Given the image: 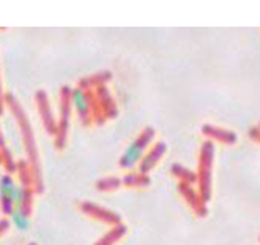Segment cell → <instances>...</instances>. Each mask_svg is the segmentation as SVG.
I'll use <instances>...</instances> for the list:
<instances>
[{
	"label": "cell",
	"instance_id": "cell-1",
	"mask_svg": "<svg viewBox=\"0 0 260 245\" xmlns=\"http://www.w3.org/2000/svg\"><path fill=\"white\" fill-rule=\"evenodd\" d=\"M5 105L9 107V110L14 115L17 125L20 129V135H22V142H23V148H25V154L28 157V165L34 172V178H35V187H37V192H42V172H40V162H39V150H37V142H35V135H34V129L32 124L28 120L27 113L23 112L22 105L19 104L12 94H5Z\"/></svg>",
	"mask_w": 260,
	"mask_h": 245
},
{
	"label": "cell",
	"instance_id": "cell-2",
	"mask_svg": "<svg viewBox=\"0 0 260 245\" xmlns=\"http://www.w3.org/2000/svg\"><path fill=\"white\" fill-rule=\"evenodd\" d=\"M70 102H72V109H75L77 115H79L82 125L85 127H90L92 122L95 120L97 124H104L105 117H102L97 112V104H95V97L93 94L84 90L80 87L70 88Z\"/></svg>",
	"mask_w": 260,
	"mask_h": 245
},
{
	"label": "cell",
	"instance_id": "cell-3",
	"mask_svg": "<svg viewBox=\"0 0 260 245\" xmlns=\"http://www.w3.org/2000/svg\"><path fill=\"white\" fill-rule=\"evenodd\" d=\"M153 137H155V130L152 127H145L142 130V132L128 143L127 148L120 155V159H119L120 169L128 170V169H134L135 165H139L140 160L144 159L145 150L149 148L150 142L153 140Z\"/></svg>",
	"mask_w": 260,
	"mask_h": 245
},
{
	"label": "cell",
	"instance_id": "cell-4",
	"mask_svg": "<svg viewBox=\"0 0 260 245\" xmlns=\"http://www.w3.org/2000/svg\"><path fill=\"white\" fill-rule=\"evenodd\" d=\"M70 113H72V102H70V87L60 88V107H58L57 118V134H55V148L63 150L67 145V135L70 127Z\"/></svg>",
	"mask_w": 260,
	"mask_h": 245
},
{
	"label": "cell",
	"instance_id": "cell-5",
	"mask_svg": "<svg viewBox=\"0 0 260 245\" xmlns=\"http://www.w3.org/2000/svg\"><path fill=\"white\" fill-rule=\"evenodd\" d=\"M212 162H214V143L205 142L200 150L199 160V187L202 200L210 199V180H212Z\"/></svg>",
	"mask_w": 260,
	"mask_h": 245
},
{
	"label": "cell",
	"instance_id": "cell-6",
	"mask_svg": "<svg viewBox=\"0 0 260 245\" xmlns=\"http://www.w3.org/2000/svg\"><path fill=\"white\" fill-rule=\"evenodd\" d=\"M35 104H37V110L40 113V118H42L44 129L49 135L57 134V118L54 117L50 109V102H49V95L45 90H39L35 92Z\"/></svg>",
	"mask_w": 260,
	"mask_h": 245
},
{
	"label": "cell",
	"instance_id": "cell-7",
	"mask_svg": "<svg viewBox=\"0 0 260 245\" xmlns=\"http://www.w3.org/2000/svg\"><path fill=\"white\" fill-rule=\"evenodd\" d=\"M165 152H167V145H165V142L158 140V142L153 143V145L150 147V150L147 152L144 155V159L140 160V164H139V172H140V174L149 175V172L162 160Z\"/></svg>",
	"mask_w": 260,
	"mask_h": 245
},
{
	"label": "cell",
	"instance_id": "cell-8",
	"mask_svg": "<svg viewBox=\"0 0 260 245\" xmlns=\"http://www.w3.org/2000/svg\"><path fill=\"white\" fill-rule=\"evenodd\" d=\"M80 208H82V212H85L88 215V217L97 219V220H100V222L112 224V225H120L119 215L107 210V208L97 205V204H92V202H82Z\"/></svg>",
	"mask_w": 260,
	"mask_h": 245
},
{
	"label": "cell",
	"instance_id": "cell-9",
	"mask_svg": "<svg viewBox=\"0 0 260 245\" xmlns=\"http://www.w3.org/2000/svg\"><path fill=\"white\" fill-rule=\"evenodd\" d=\"M93 97H95V102L99 105L100 112L104 113V115H107L109 118H114L117 117V105L114 102V99H112V95L109 92L107 85H100L95 88V94H93Z\"/></svg>",
	"mask_w": 260,
	"mask_h": 245
},
{
	"label": "cell",
	"instance_id": "cell-10",
	"mask_svg": "<svg viewBox=\"0 0 260 245\" xmlns=\"http://www.w3.org/2000/svg\"><path fill=\"white\" fill-rule=\"evenodd\" d=\"M15 189V182L12 175H4L0 178V205L5 215H10L14 212V204H12V192Z\"/></svg>",
	"mask_w": 260,
	"mask_h": 245
},
{
	"label": "cell",
	"instance_id": "cell-11",
	"mask_svg": "<svg viewBox=\"0 0 260 245\" xmlns=\"http://www.w3.org/2000/svg\"><path fill=\"white\" fill-rule=\"evenodd\" d=\"M202 132L207 139L217 140V142H222V143H229V145H232V143H235V140H237V135H235L234 132H230V130H225V129H220V127H215V125H204Z\"/></svg>",
	"mask_w": 260,
	"mask_h": 245
},
{
	"label": "cell",
	"instance_id": "cell-12",
	"mask_svg": "<svg viewBox=\"0 0 260 245\" xmlns=\"http://www.w3.org/2000/svg\"><path fill=\"white\" fill-rule=\"evenodd\" d=\"M112 79V72L109 70H104V72H99V74H93V75H88L84 77V79L79 80V87L84 88V90L90 92V88H97L100 85H107V82Z\"/></svg>",
	"mask_w": 260,
	"mask_h": 245
},
{
	"label": "cell",
	"instance_id": "cell-13",
	"mask_svg": "<svg viewBox=\"0 0 260 245\" xmlns=\"http://www.w3.org/2000/svg\"><path fill=\"white\" fill-rule=\"evenodd\" d=\"M0 159H2V165L9 172H17V162L14 160V157H12V152L9 150L2 130H0Z\"/></svg>",
	"mask_w": 260,
	"mask_h": 245
},
{
	"label": "cell",
	"instance_id": "cell-14",
	"mask_svg": "<svg viewBox=\"0 0 260 245\" xmlns=\"http://www.w3.org/2000/svg\"><path fill=\"white\" fill-rule=\"evenodd\" d=\"M150 182L149 175H144V174H127L125 177L122 178V185H125V187H132V189H142V187H147Z\"/></svg>",
	"mask_w": 260,
	"mask_h": 245
},
{
	"label": "cell",
	"instance_id": "cell-15",
	"mask_svg": "<svg viewBox=\"0 0 260 245\" xmlns=\"http://www.w3.org/2000/svg\"><path fill=\"white\" fill-rule=\"evenodd\" d=\"M125 232H127V229H125V225H115L114 229H112L107 235H104L100 240L95 243V245H114V243H117L120 240V238L125 235Z\"/></svg>",
	"mask_w": 260,
	"mask_h": 245
},
{
	"label": "cell",
	"instance_id": "cell-16",
	"mask_svg": "<svg viewBox=\"0 0 260 245\" xmlns=\"http://www.w3.org/2000/svg\"><path fill=\"white\" fill-rule=\"evenodd\" d=\"M10 219L15 229L20 232H25L28 229V225H30V222H28V213L25 210H22V208H14V212L10 213Z\"/></svg>",
	"mask_w": 260,
	"mask_h": 245
},
{
	"label": "cell",
	"instance_id": "cell-17",
	"mask_svg": "<svg viewBox=\"0 0 260 245\" xmlns=\"http://www.w3.org/2000/svg\"><path fill=\"white\" fill-rule=\"evenodd\" d=\"M17 172H19L20 182L23 187H30L32 183H35L34 172L30 169V165H28V162H17Z\"/></svg>",
	"mask_w": 260,
	"mask_h": 245
},
{
	"label": "cell",
	"instance_id": "cell-18",
	"mask_svg": "<svg viewBox=\"0 0 260 245\" xmlns=\"http://www.w3.org/2000/svg\"><path fill=\"white\" fill-rule=\"evenodd\" d=\"M122 185V178L119 177H105L100 178L97 182V190L100 192H112V190H117Z\"/></svg>",
	"mask_w": 260,
	"mask_h": 245
},
{
	"label": "cell",
	"instance_id": "cell-19",
	"mask_svg": "<svg viewBox=\"0 0 260 245\" xmlns=\"http://www.w3.org/2000/svg\"><path fill=\"white\" fill-rule=\"evenodd\" d=\"M172 174L175 177H179L184 183H192L195 178H197V175H195L192 170L185 169V167H182L180 164H174L172 165Z\"/></svg>",
	"mask_w": 260,
	"mask_h": 245
},
{
	"label": "cell",
	"instance_id": "cell-20",
	"mask_svg": "<svg viewBox=\"0 0 260 245\" xmlns=\"http://www.w3.org/2000/svg\"><path fill=\"white\" fill-rule=\"evenodd\" d=\"M5 94H4V88H2V79H0V115L4 113V105H5Z\"/></svg>",
	"mask_w": 260,
	"mask_h": 245
},
{
	"label": "cell",
	"instance_id": "cell-21",
	"mask_svg": "<svg viewBox=\"0 0 260 245\" xmlns=\"http://www.w3.org/2000/svg\"><path fill=\"white\" fill-rule=\"evenodd\" d=\"M7 227H9V220H0V234L7 230Z\"/></svg>",
	"mask_w": 260,
	"mask_h": 245
},
{
	"label": "cell",
	"instance_id": "cell-22",
	"mask_svg": "<svg viewBox=\"0 0 260 245\" xmlns=\"http://www.w3.org/2000/svg\"><path fill=\"white\" fill-rule=\"evenodd\" d=\"M0 165H2V159H0Z\"/></svg>",
	"mask_w": 260,
	"mask_h": 245
},
{
	"label": "cell",
	"instance_id": "cell-23",
	"mask_svg": "<svg viewBox=\"0 0 260 245\" xmlns=\"http://www.w3.org/2000/svg\"><path fill=\"white\" fill-rule=\"evenodd\" d=\"M30 245H35V243H30Z\"/></svg>",
	"mask_w": 260,
	"mask_h": 245
}]
</instances>
